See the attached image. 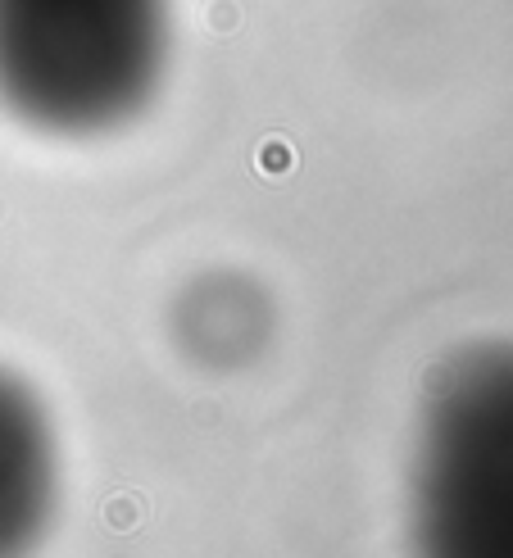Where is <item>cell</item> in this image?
I'll use <instances>...</instances> for the list:
<instances>
[{
	"mask_svg": "<svg viewBox=\"0 0 513 558\" xmlns=\"http://www.w3.org/2000/svg\"><path fill=\"white\" fill-rule=\"evenodd\" d=\"M168 59V0H0V105L50 137L137 118Z\"/></svg>",
	"mask_w": 513,
	"mask_h": 558,
	"instance_id": "obj_1",
	"label": "cell"
},
{
	"mask_svg": "<svg viewBox=\"0 0 513 558\" xmlns=\"http://www.w3.org/2000/svg\"><path fill=\"white\" fill-rule=\"evenodd\" d=\"M60 495L55 436L41 400L0 368V558H32Z\"/></svg>",
	"mask_w": 513,
	"mask_h": 558,
	"instance_id": "obj_2",
	"label": "cell"
}]
</instances>
